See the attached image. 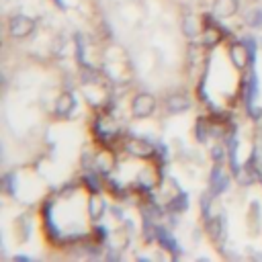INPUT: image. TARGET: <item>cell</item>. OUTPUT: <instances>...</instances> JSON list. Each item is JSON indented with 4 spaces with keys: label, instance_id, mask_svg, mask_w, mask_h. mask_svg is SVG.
<instances>
[{
    "label": "cell",
    "instance_id": "obj_1",
    "mask_svg": "<svg viewBox=\"0 0 262 262\" xmlns=\"http://www.w3.org/2000/svg\"><path fill=\"white\" fill-rule=\"evenodd\" d=\"M156 108H158V100L151 92L141 90L131 98V113L135 119H147L156 113Z\"/></svg>",
    "mask_w": 262,
    "mask_h": 262
},
{
    "label": "cell",
    "instance_id": "obj_2",
    "mask_svg": "<svg viewBox=\"0 0 262 262\" xmlns=\"http://www.w3.org/2000/svg\"><path fill=\"white\" fill-rule=\"evenodd\" d=\"M6 29H8V35L12 39H27L35 33V20L27 14H14L8 18Z\"/></svg>",
    "mask_w": 262,
    "mask_h": 262
},
{
    "label": "cell",
    "instance_id": "obj_3",
    "mask_svg": "<svg viewBox=\"0 0 262 262\" xmlns=\"http://www.w3.org/2000/svg\"><path fill=\"white\" fill-rule=\"evenodd\" d=\"M192 106V98L186 94V92H170L164 100V111L168 115H180V113H186L188 108Z\"/></svg>",
    "mask_w": 262,
    "mask_h": 262
},
{
    "label": "cell",
    "instance_id": "obj_4",
    "mask_svg": "<svg viewBox=\"0 0 262 262\" xmlns=\"http://www.w3.org/2000/svg\"><path fill=\"white\" fill-rule=\"evenodd\" d=\"M239 10V0H213L211 12L215 18H231Z\"/></svg>",
    "mask_w": 262,
    "mask_h": 262
},
{
    "label": "cell",
    "instance_id": "obj_5",
    "mask_svg": "<svg viewBox=\"0 0 262 262\" xmlns=\"http://www.w3.org/2000/svg\"><path fill=\"white\" fill-rule=\"evenodd\" d=\"M248 45L246 43H231L229 45V49H227V55H229V61H231V66L235 68V70H244L246 66H248Z\"/></svg>",
    "mask_w": 262,
    "mask_h": 262
},
{
    "label": "cell",
    "instance_id": "obj_6",
    "mask_svg": "<svg viewBox=\"0 0 262 262\" xmlns=\"http://www.w3.org/2000/svg\"><path fill=\"white\" fill-rule=\"evenodd\" d=\"M74 108H76V98H74L72 92H61V94L55 98V104H53L55 117L66 119V117H70V115L74 113Z\"/></svg>",
    "mask_w": 262,
    "mask_h": 262
},
{
    "label": "cell",
    "instance_id": "obj_7",
    "mask_svg": "<svg viewBox=\"0 0 262 262\" xmlns=\"http://www.w3.org/2000/svg\"><path fill=\"white\" fill-rule=\"evenodd\" d=\"M125 149L127 154H131L133 158H149L154 154V147L149 141L141 139V137H131L127 143H125Z\"/></svg>",
    "mask_w": 262,
    "mask_h": 262
},
{
    "label": "cell",
    "instance_id": "obj_8",
    "mask_svg": "<svg viewBox=\"0 0 262 262\" xmlns=\"http://www.w3.org/2000/svg\"><path fill=\"white\" fill-rule=\"evenodd\" d=\"M180 29H182V33H184V37L188 39V41H196V39H201V25H199V18L194 16V14H184L182 16V20H180Z\"/></svg>",
    "mask_w": 262,
    "mask_h": 262
},
{
    "label": "cell",
    "instance_id": "obj_9",
    "mask_svg": "<svg viewBox=\"0 0 262 262\" xmlns=\"http://www.w3.org/2000/svg\"><path fill=\"white\" fill-rule=\"evenodd\" d=\"M104 213H106V201H104V196L94 192L88 199V217H90V221H100L104 217Z\"/></svg>",
    "mask_w": 262,
    "mask_h": 262
},
{
    "label": "cell",
    "instance_id": "obj_10",
    "mask_svg": "<svg viewBox=\"0 0 262 262\" xmlns=\"http://www.w3.org/2000/svg\"><path fill=\"white\" fill-rule=\"evenodd\" d=\"M225 186H227V176L221 174V170H219V166H217V168L211 172V190H213V194H217V192H221Z\"/></svg>",
    "mask_w": 262,
    "mask_h": 262
},
{
    "label": "cell",
    "instance_id": "obj_11",
    "mask_svg": "<svg viewBox=\"0 0 262 262\" xmlns=\"http://www.w3.org/2000/svg\"><path fill=\"white\" fill-rule=\"evenodd\" d=\"M244 23L252 29H260L262 27V8H252L244 14Z\"/></svg>",
    "mask_w": 262,
    "mask_h": 262
},
{
    "label": "cell",
    "instance_id": "obj_12",
    "mask_svg": "<svg viewBox=\"0 0 262 262\" xmlns=\"http://www.w3.org/2000/svg\"><path fill=\"white\" fill-rule=\"evenodd\" d=\"M111 164H113V158H111L108 154H98V156H96V170L108 172V170H111Z\"/></svg>",
    "mask_w": 262,
    "mask_h": 262
},
{
    "label": "cell",
    "instance_id": "obj_13",
    "mask_svg": "<svg viewBox=\"0 0 262 262\" xmlns=\"http://www.w3.org/2000/svg\"><path fill=\"white\" fill-rule=\"evenodd\" d=\"M209 235H211L213 239H217V237L221 235V221H219L217 217L209 221Z\"/></svg>",
    "mask_w": 262,
    "mask_h": 262
},
{
    "label": "cell",
    "instance_id": "obj_14",
    "mask_svg": "<svg viewBox=\"0 0 262 262\" xmlns=\"http://www.w3.org/2000/svg\"><path fill=\"white\" fill-rule=\"evenodd\" d=\"M63 49H66V39L63 37H55L53 39V55L55 57H61L63 55Z\"/></svg>",
    "mask_w": 262,
    "mask_h": 262
},
{
    "label": "cell",
    "instance_id": "obj_15",
    "mask_svg": "<svg viewBox=\"0 0 262 262\" xmlns=\"http://www.w3.org/2000/svg\"><path fill=\"white\" fill-rule=\"evenodd\" d=\"M211 158H213V160L219 164V162L223 160V147H221V145H215V147L211 149Z\"/></svg>",
    "mask_w": 262,
    "mask_h": 262
},
{
    "label": "cell",
    "instance_id": "obj_16",
    "mask_svg": "<svg viewBox=\"0 0 262 262\" xmlns=\"http://www.w3.org/2000/svg\"><path fill=\"white\" fill-rule=\"evenodd\" d=\"M239 178H242V180H239L242 184H252V182H254V176H252V172H250V170L242 172V176H239Z\"/></svg>",
    "mask_w": 262,
    "mask_h": 262
}]
</instances>
